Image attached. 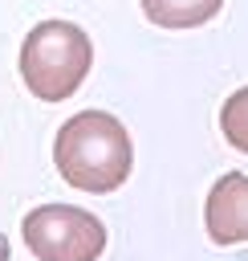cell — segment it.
<instances>
[{
  "instance_id": "2",
  "label": "cell",
  "mask_w": 248,
  "mask_h": 261,
  "mask_svg": "<svg viewBox=\"0 0 248 261\" xmlns=\"http://www.w3.org/2000/svg\"><path fill=\"white\" fill-rule=\"evenodd\" d=\"M94 45L73 20H41L20 45V77L41 102H65L85 82Z\"/></svg>"
},
{
  "instance_id": "5",
  "label": "cell",
  "mask_w": 248,
  "mask_h": 261,
  "mask_svg": "<svg viewBox=\"0 0 248 261\" xmlns=\"http://www.w3.org/2000/svg\"><path fill=\"white\" fill-rule=\"evenodd\" d=\"M224 0H142V12L159 29H199L207 24Z\"/></svg>"
},
{
  "instance_id": "3",
  "label": "cell",
  "mask_w": 248,
  "mask_h": 261,
  "mask_svg": "<svg viewBox=\"0 0 248 261\" xmlns=\"http://www.w3.org/2000/svg\"><path fill=\"white\" fill-rule=\"evenodd\" d=\"M24 245L41 261H98L106 253V224L73 204H41L20 224Z\"/></svg>"
},
{
  "instance_id": "1",
  "label": "cell",
  "mask_w": 248,
  "mask_h": 261,
  "mask_svg": "<svg viewBox=\"0 0 248 261\" xmlns=\"http://www.w3.org/2000/svg\"><path fill=\"white\" fill-rule=\"evenodd\" d=\"M53 163H57L61 179L73 184L77 192L106 196L126 184V175L134 167V147H130L126 126L114 114L81 110L57 130Z\"/></svg>"
},
{
  "instance_id": "7",
  "label": "cell",
  "mask_w": 248,
  "mask_h": 261,
  "mask_svg": "<svg viewBox=\"0 0 248 261\" xmlns=\"http://www.w3.org/2000/svg\"><path fill=\"white\" fill-rule=\"evenodd\" d=\"M0 261H8V241L0 237Z\"/></svg>"
},
{
  "instance_id": "4",
  "label": "cell",
  "mask_w": 248,
  "mask_h": 261,
  "mask_svg": "<svg viewBox=\"0 0 248 261\" xmlns=\"http://www.w3.org/2000/svg\"><path fill=\"white\" fill-rule=\"evenodd\" d=\"M203 224H207V237L215 245L248 241V175L244 171H228L211 184Z\"/></svg>"
},
{
  "instance_id": "6",
  "label": "cell",
  "mask_w": 248,
  "mask_h": 261,
  "mask_svg": "<svg viewBox=\"0 0 248 261\" xmlns=\"http://www.w3.org/2000/svg\"><path fill=\"white\" fill-rule=\"evenodd\" d=\"M220 130L236 151H248V86L236 90L220 110Z\"/></svg>"
}]
</instances>
